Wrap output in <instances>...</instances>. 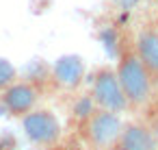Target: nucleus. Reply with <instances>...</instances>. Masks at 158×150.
<instances>
[{
    "label": "nucleus",
    "mask_w": 158,
    "mask_h": 150,
    "mask_svg": "<svg viewBox=\"0 0 158 150\" xmlns=\"http://www.w3.org/2000/svg\"><path fill=\"white\" fill-rule=\"evenodd\" d=\"M22 128H24V135L28 137V141L39 146V148L56 146L61 135H63L61 120L50 109H35L28 115H24L22 117Z\"/></svg>",
    "instance_id": "nucleus-4"
},
{
    "label": "nucleus",
    "mask_w": 158,
    "mask_h": 150,
    "mask_svg": "<svg viewBox=\"0 0 158 150\" xmlns=\"http://www.w3.org/2000/svg\"><path fill=\"white\" fill-rule=\"evenodd\" d=\"M89 96H91L95 109L110 111V113H117V115L130 111L128 102H126V96H123V89H121V85L117 81V74H115L113 65H100V68L93 70Z\"/></svg>",
    "instance_id": "nucleus-2"
},
{
    "label": "nucleus",
    "mask_w": 158,
    "mask_h": 150,
    "mask_svg": "<svg viewBox=\"0 0 158 150\" xmlns=\"http://www.w3.org/2000/svg\"><path fill=\"white\" fill-rule=\"evenodd\" d=\"M134 50L147 70L154 85H158V29L154 26H141L139 33L132 37Z\"/></svg>",
    "instance_id": "nucleus-7"
},
{
    "label": "nucleus",
    "mask_w": 158,
    "mask_h": 150,
    "mask_svg": "<svg viewBox=\"0 0 158 150\" xmlns=\"http://www.w3.org/2000/svg\"><path fill=\"white\" fill-rule=\"evenodd\" d=\"M41 98V87L31 78H18L5 94H0V107L11 117H24L37 109Z\"/></svg>",
    "instance_id": "nucleus-5"
},
{
    "label": "nucleus",
    "mask_w": 158,
    "mask_h": 150,
    "mask_svg": "<svg viewBox=\"0 0 158 150\" xmlns=\"http://www.w3.org/2000/svg\"><path fill=\"white\" fill-rule=\"evenodd\" d=\"M121 126H123L121 115L95 109L78 128H80V135H82L85 143L91 150H108L117 143Z\"/></svg>",
    "instance_id": "nucleus-3"
},
{
    "label": "nucleus",
    "mask_w": 158,
    "mask_h": 150,
    "mask_svg": "<svg viewBox=\"0 0 158 150\" xmlns=\"http://www.w3.org/2000/svg\"><path fill=\"white\" fill-rule=\"evenodd\" d=\"M117 150H158V139L147 122H123L117 143Z\"/></svg>",
    "instance_id": "nucleus-8"
},
{
    "label": "nucleus",
    "mask_w": 158,
    "mask_h": 150,
    "mask_svg": "<svg viewBox=\"0 0 158 150\" xmlns=\"http://www.w3.org/2000/svg\"><path fill=\"white\" fill-rule=\"evenodd\" d=\"M18 68L9 61V59H2L0 57V94H5L15 81H18Z\"/></svg>",
    "instance_id": "nucleus-9"
},
{
    "label": "nucleus",
    "mask_w": 158,
    "mask_h": 150,
    "mask_svg": "<svg viewBox=\"0 0 158 150\" xmlns=\"http://www.w3.org/2000/svg\"><path fill=\"white\" fill-rule=\"evenodd\" d=\"M85 74H87V68H85V61L78 55H63L52 63L50 78L54 81L56 87L72 91V89H78L82 85Z\"/></svg>",
    "instance_id": "nucleus-6"
},
{
    "label": "nucleus",
    "mask_w": 158,
    "mask_h": 150,
    "mask_svg": "<svg viewBox=\"0 0 158 150\" xmlns=\"http://www.w3.org/2000/svg\"><path fill=\"white\" fill-rule=\"evenodd\" d=\"M117 81L123 89L126 102L130 111H139L143 109L149 100H152V91H154V83L147 74V70L143 68L136 50H134V42L132 37H123L119 42V50H117V63L113 65Z\"/></svg>",
    "instance_id": "nucleus-1"
},
{
    "label": "nucleus",
    "mask_w": 158,
    "mask_h": 150,
    "mask_svg": "<svg viewBox=\"0 0 158 150\" xmlns=\"http://www.w3.org/2000/svg\"><path fill=\"white\" fill-rule=\"evenodd\" d=\"M108 150H117V148H108Z\"/></svg>",
    "instance_id": "nucleus-10"
}]
</instances>
